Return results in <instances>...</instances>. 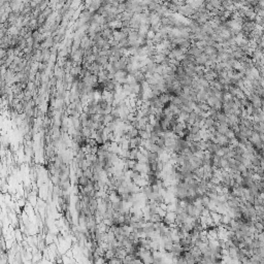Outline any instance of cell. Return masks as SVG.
I'll return each mask as SVG.
<instances>
[{"label": "cell", "mask_w": 264, "mask_h": 264, "mask_svg": "<svg viewBox=\"0 0 264 264\" xmlns=\"http://www.w3.org/2000/svg\"><path fill=\"white\" fill-rule=\"evenodd\" d=\"M208 98V94L206 92H204L203 90H201L200 92L197 93V99L199 102H206Z\"/></svg>", "instance_id": "obj_1"}, {"label": "cell", "mask_w": 264, "mask_h": 264, "mask_svg": "<svg viewBox=\"0 0 264 264\" xmlns=\"http://www.w3.org/2000/svg\"><path fill=\"white\" fill-rule=\"evenodd\" d=\"M254 228H255V231H256V233L260 234V233H262V232H264V224L259 222V221H255Z\"/></svg>", "instance_id": "obj_2"}]
</instances>
